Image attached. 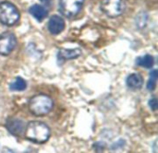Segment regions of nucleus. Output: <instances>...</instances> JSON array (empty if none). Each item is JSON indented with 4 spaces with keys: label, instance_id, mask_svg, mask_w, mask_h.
I'll use <instances>...</instances> for the list:
<instances>
[{
    "label": "nucleus",
    "instance_id": "f257e3e1",
    "mask_svg": "<svg viewBox=\"0 0 158 153\" xmlns=\"http://www.w3.org/2000/svg\"><path fill=\"white\" fill-rule=\"evenodd\" d=\"M50 129L48 126L43 122H30L24 129V135L27 139L34 143H44L50 138Z\"/></svg>",
    "mask_w": 158,
    "mask_h": 153
},
{
    "label": "nucleus",
    "instance_id": "f03ea898",
    "mask_svg": "<svg viewBox=\"0 0 158 153\" xmlns=\"http://www.w3.org/2000/svg\"><path fill=\"white\" fill-rule=\"evenodd\" d=\"M54 106L53 100L45 94L33 96L29 102V109L35 116H44L47 115Z\"/></svg>",
    "mask_w": 158,
    "mask_h": 153
},
{
    "label": "nucleus",
    "instance_id": "7ed1b4c3",
    "mask_svg": "<svg viewBox=\"0 0 158 153\" xmlns=\"http://www.w3.org/2000/svg\"><path fill=\"white\" fill-rule=\"evenodd\" d=\"M19 12L15 5L8 1L0 3V22L6 25L12 26L19 20Z\"/></svg>",
    "mask_w": 158,
    "mask_h": 153
},
{
    "label": "nucleus",
    "instance_id": "20e7f679",
    "mask_svg": "<svg viewBox=\"0 0 158 153\" xmlns=\"http://www.w3.org/2000/svg\"><path fill=\"white\" fill-rule=\"evenodd\" d=\"M124 0H102L101 10L109 18H117L125 10Z\"/></svg>",
    "mask_w": 158,
    "mask_h": 153
},
{
    "label": "nucleus",
    "instance_id": "39448f33",
    "mask_svg": "<svg viewBox=\"0 0 158 153\" xmlns=\"http://www.w3.org/2000/svg\"><path fill=\"white\" fill-rule=\"evenodd\" d=\"M84 4V0H59L60 12L67 18L77 16Z\"/></svg>",
    "mask_w": 158,
    "mask_h": 153
},
{
    "label": "nucleus",
    "instance_id": "423d86ee",
    "mask_svg": "<svg viewBox=\"0 0 158 153\" xmlns=\"http://www.w3.org/2000/svg\"><path fill=\"white\" fill-rule=\"evenodd\" d=\"M17 45L16 36L11 32L0 34V55L9 54Z\"/></svg>",
    "mask_w": 158,
    "mask_h": 153
},
{
    "label": "nucleus",
    "instance_id": "0eeeda50",
    "mask_svg": "<svg viewBox=\"0 0 158 153\" xmlns=\"http://www.w3.org/2000/svg\"><path fill=\"white\" fill-rule=\"evenodd\" d=\"M48 30L53 35L59 34L65 28V21L64 19L57 15H53L48 21Z\"/></svg>",
    "mask_w": 158,
    "mask_h": 153
},
{
    "label": "nucleus",
    "instance_id": "6e6552de",
    "mask_svg": "<svg viewBox=\"0 0 158 153\" xmlns=\"http://www.w3.org/2000/svg\"><path fill=\"white\" fill-rule=\"evenodd\" d=\"M6 127L9 133L14 136H19L25 129V125L22 120L19 118H10L6 121Z\"/></svg>",
    "mask_w": 158,
    "mask_h": 153
},
{
    "label": "nucleus",
    "instance_id": "1a4fd4ad",
    "mask_svg": "<svg viewBox=\"0 0 158 153\" xmlns=\"http://www.w3.org/2000/svg\"><path fill=\"white\" fill-rule=\"evenodd\" d=\"M81 54V50L79 48L76 49H61L57 54L58 61H65L69 59H75Z\"/></svg>",
    "mask_w": 158,
    "mask_h": 153
},
{
    "label": "nucleus",
    "instance_id": "9d476101",
    "mask_svg": "<svg viewBox=\"0 0 158 153\" xmlns=\"http://www.w3.org/2000/svg\"><path fill=\"white\" fill-rule=\"evenodd\" d=\"M29 12L38 21H43L47 17V14H48L47 9L44 6H41L38 4L31 6L29 9Z\"/></svg>",
    "mask_w": 158,
    "mask_h": 153
},
{
    "label": "nucleus",
    "instance_id": "9b49d317",
    "mask_svg": "<svg viewBox=\"0 0 158 153\" xmlns=\"http://www.w3.org/2000/svg\"><path fill=\"white\" fill-rule=\"evenodd\" d=\"M143 84V77L138 73L131 74L127 78V86L131 90H138L141 89Z\"/></svg>",
    "mask_w": 158,
    "mask_h": 153
},
{
    "label": "nucleus",
    "instance_id": "f8f14e48",
    "mask_svg": "<svg viewBox=\"0 0 158 153\" xmlns=\"http://www.w3.org/2000/svg\"><path fill=\"white\" fill-rule=\"evenodd\" d=\"M155 63L154 57L151 54H145L143 56H140L136 59V64L144 68H151L153 67Z\"/></svg>",
    "mask_w": 158,
    "mask_h": 153
},
{
    "label": "nucleus",
    "instance_id": "ddd939ff",
    "mask_svg": "<svg viewBox=\"0 0 158 153\" xmlns=\"http://www.w3.org/2000/svg\"><path fill=\"white\" fill-rule=\"evenodd\" d=\"M26 87H27L26 81L20 77L16 78L15 80L9 85V89L13 91H22L26 89Z\"/></svg>",
    "mask_w": 158,
    "mask_h": 153
},
{
    "label": "nucleus",
    "instance_id": "4468645a",
    "mask_svg": "<svg viewBox=\"0 0 158 153\" xmlns=\"http://www.w3.org/2000/svg\"><path fill=\"white\" fill-rule=\"evenodd\" d=\"M158 73L156 69L152 70V72L150 73V79L148 80L147 83V89L149 91H154L156 87V81H157Z\"/></svg>",
    "mask_w": 158,
    "mask_h": 153
},
{
    "label": "nucleus",
    "instance_id": "2eb2a0df",
    "mask_svg": "<svg viewBox=\"0 0 158 153\" xmlns=\"http://www.w3.org/2000/svg\"><path fill=\"white\" fill-rule=\"evenodd\" d=\"M149 106L150 108L153 110V111H156L158 108V103H157V100L156 97H153L150 101H149Z\"/></svg>",
    "mask_w": 158,
    "mask_h": 153
},
{
    "label": "nucleus",
    "instance_id": "dca6fc26",
    "mask_svg": "<svg viewBox=\"0 0 158 153\" xmlns=\"http://www.w3.org/2000/svg\"><path fill=\"white\" fill-rule=\"evenodd\" d=\"M43 4H44L45 6H51L52 5V2H53V0H40Z\"/></svg>",
    "mask_w": 158,
    "mask_h": 153
}]
</instances>
